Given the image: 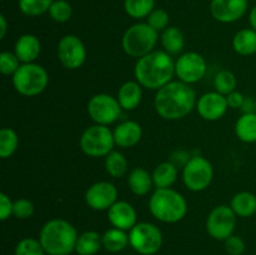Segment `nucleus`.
<instances>
[{
  "instance_id": "1",
  "label": "nucleus",
  "mask_w": 256,
  "mask_h": 255,
  "mask_svg": "<svg viewBox=\"0 0 256 255\" xmlns=\"http://www.w3.org/2000/svg\"><path fill=\"white\" fill-rule=\"evenodd\" d=\"M196 92L186 82H170L156 92L154 106L160 118L165 120H180L196 108Z\"/></svg>"
},
{
  "instance_id": "2",
  "label": "nucleus",
  "mask_w": 256,
  "mask_h": 255,
  "mask_svg": "<svg viewBox=\"0 0 256 255\" xmlns=\"http://www.w3.org/2000/svg\"><path fill=\"white\" fill-rule=\"evenodd\" d=\"M135 80L145 89L159 90L175 75V62L165 50H154L136 60L134 68Z\"/></svg>"
},
{
  "instance_id": "3",
  "label": "nucleus",
  "mask_w": 256,
  "mask_h": 255,
  "mask_svg": "<svg viewBox=\"0 0 256 255\" xmlns=\"http://www.w3.org/2000/svg\"><path fill=\"white\" fill-rule=\"evenodd\" d=\"M79 234L72 224L64 219H52L42 225L39 240L48 255H69L75 252Z\"/></svg>"
},
{
  "instance_id": "4",
  "label": "nucleus",
  "mask_w": 256,
  "mask_h": 255,
  "mask_svg": "<svg viewBox=\"0 0 256 255\" xmlns=\"http://www.w3.org/2000/svg\"><path fill=\"white\" fill-rule=\"evenodd\" d=\"M149 210L159 222L174 224L185 218L188 202L179 192L172 188H156L149 199Z\"/></svg>"
},
{
  "instance_id": "5",
  "label": "nucleus",
  "mask_w": 256,
  "mask_h": 255,
  "mask_svg": "<svg viewBox=\"0 0 256 255\" xmlns=\"http://www.w3.org/2000/svg\"><path fill=\"white\" fill-rule=\"evenodd\" d=\"M159 39V32L152 29L148 22H136L125 30L122 45L124 52L130 58H135L138 60L154 52Z\"/></svg>"
},
{
  "instance_id": "6",
  "label": "nucleus",
  "mask_w": 256,
  "mask_h": 255,
  "mask_svg": "<svg viewBox=\"0 0 256 255\" xmlns=\"http://www.w3.org/2000/svg\"><path fill=\"white\" fill-rule=\"evenodd\" d=\"M49 84L48 72L39 64H22L12 75V85L19 94L24 96H36L42 94Z\"/></svg>"
},
{
  "instance_id": "7",
  "label": "nucleus",
  "mask_w": 256,
  "mask_h": 255,
  "mask_svg": "<svg viewBox=\"0 0 256 255\" xmlns=\"http://www.w3.org/2000/svg\"><path fill=\"white\" fill-rule=\"evenodd\" d=\"M114 145V134L106 125H92L80 136V148L90 158L106 156L112 152Z\"/></svg>"
},
{
  "instance_id": "8",
  "label": "nucleus",
  "mask_w": 256,
  "mask_h": 255,
  "mask_svg": "<svg viewBox=\"0 0 256 255\" xmlns=\"http://www.w3.org/2000/svg\"><path fill=\"white\" fill-rule=\"evenodd\" d=\"M129 245L140 255H154L162 246V232L152 222H138L129 230Z\"/></svg>"
},
{
  "instance_id": "9",
  "label": "nucleus",
  "mask_w": 256,
  "mask_h": 255,
  "mask_svg": "<svg viewBox=\"0 0 256 255\" xmlns=\"http://www.w3.org/2000/svg\"><path fill=\"white\" fill-rule=\"evenodd\" d=\"M214 178L212 162L202 155H195L182 168V182L192 192H202L210 186Z\"/></svg>"
},
{
  "instance_id": "10",
  "label": "nucleus",
  "mask_w": 256,
  "mask_h": 255,
  "mask_svg": "<svg viewBox=\"0 0 256 255\" xmlns=\"http://www.w3.org/2000/svg\"><path fill=\"white\" fill-rule=\"evenodd\" d=\"M122 105L118 98L100 92L90 98L88 102V114L95 124L110 125L116 122L122 114Z\"/></svg>"
},
{
  "instance_id": "11",
  "label": "nucleus",
  "mask_w": 256,
  "mask_h": 255,
  "mask_svg": "<svg viewBox=\"0 0 256 255\" xmlns=\"http://www.w3.org/2000/svg\"><path fill=\"white\" fill-rule=\"evenodd\" d=\"M236 225V214L230 205H218L206 218V232L212 239L225 240L232 236Z\"/></svg>"
},
{
  "instance_id": "12",
  "label": "nucleus",
  "mask_w": 256,
  "mask_h": 255,
  "mask_svg": "<svg viewBox=\"0 0 256 255\" xmlns=\"http://www.w3.org/2000/svg\"><path fill=\"white\" fill-rule=\"evenodd\" d=\"M206 60L196 52H188L175 62V75L180 82L192 85L200 82L206 74Z\"/></svg>"
},
{
  "instance_id": "13",
  "label": "nucleus",
  "mask_w": 256,
  "mask_h": 255,
  "mask_svg": "<svg viewBox=\"0 0 256 255\" xmlns=\"http://www.w3.org/2000/svg\"><path fill=\"white\" fill-rule=\"evenodd\" d=\"M58 58L64 68L76 70L82 68L86 60V48L76 35H64L58 44Z\"/></svg>"
},
{
  "instance_id": "14",
  "label": "nucleus",
  "mask_w": 256,
  "mask_h": 255,
  "mask_svg": "<svg viewBox=\"0 0 256 255\" xmlns=\"http://www.w3.org/2000/svg\"><path fill=\"white\" fill-rule=\"evenodd\" d=\"M116 186L110 182H98L90 185L85 192V202L88 206L96 212L109 210L118 202Z\"/></svg>"
},
{
  "instance_id": "15",
  "label": "nucleus",
  "mask_w": 256,
  "mask_h": 255,
  "mask_svg": "<svg viewBox=\"0 0 256 255\" xmlns=\"http://www.w3.org/2000/svg\"><path fill=\"white\" fill-rule=\"evenodd\" d=\"M249 0H212L210 14L215 20L230 24L242 19L248 12Z\"/></svg>"
},
{
  "instance_id": "16",
  "label": "nucleus",
  "mask_w": 256,
  "mask_h": 255,
  "mask_svg": "<svg viewBox=\"0 0 256 255\" xmlns=\"http://www.w3.org/2000/svg\"><path fill=\"white\" fill-rule=\"evenodd\" d=\"M229 105L226 96L218 92H205L196 102V110L202 119L208 122H216L226 114Z\"/></svg>"
},
{
  "instance_id": "17",
  "label": "nucleus",
  "mask_w": 256,
  "mask_h": 255,
  "mask_svg": "<svg viewBox=\"0 0 256 255\" xmlns=\"http://www.w3.org/2000/svg\"><path fill=\"white\" fill-rule=\"evenodd\" d=\"M136 210L130 202L124 200H118L109 210H108V219L114 228L128 232L132 230L136 222Z\"/></svg>"
},
{
  "instance_id": "18",
  "label": "nucleus",
  "mask_w": 256,
  "mask_h": 255,
  "mask_svg": "<svg viewBox=\"0 0 256 255\" xmlns=\"http://www.w3.org/2000/svg\"><path fill=\"white\" fill-rule=\"evenodd\" d=\"M112 134L115 145L120 148H132L142 140V129L138 122L125 120L112 130Z\"/></svg>"
},
{
  "instance_id": "19",
  "label": "nucleus",
  "mask_w": 256,
  "mask_h": 255,
  "mask_svg": "<svg viewBox=\"0 0 256 255\" xmlns=\"http://www.w3.org/2000/svg\"><path fill=\"white\" fill-rule=\"evenodd\" d=\"M14 52L22 64L34 62L42 52V42L35 35L24 34L15 42Z\"/></svg>"
},
{
  "instance_id": "20",
  "label": "nucleus",
  "mask_w": 256,
  "mask_h": 255,
  "mask_svg": "<svg viewBox=\"0 0 256 255\" xmlns=\"http://www.w3.org/2000/svg\"><path fill=\"white\" fill-rule=\"evenodd\" d=\"M118 100L124 110H134L142 99V86L136 80L125 82L118 92Z\"/></svg>"
},
{
  "instance_id": "21",
  "label": "nucleus",
  "mask_w": 256,
  "mask_h": 255,
  "mask_svg": "<svg viewBox=\"0 0 256 255\" xmlns=\"http://www.w3.org/2000/svg\"><path fill=\"white\" fill-rule=\"evenodd\" d=\"M128 185L132 194L138 196H144L152 192L154 186V180H152V175L146 169L138 166L129 172Z\"/></svg>"
},
{
  "instance_id": "22",
  "label": "nucleus",
  "mask_w": 256,
  "mask_h": 255,
  "mask_svg": "<svg viewBox=\"0 0 256 255\" xmlns=\"http://www.w3.org/2000/svg\"><path fill=\"white\" fill-rule=\"evenodd\" d=\"M232 48L242 56H249L256 52V30L252 28L242 29L232 38Z\"/></svg>"
},
{
  "instance_id": "23",
  "label": "nucleus",
  "mask_w": 256,
  "mask_h": 255,
  "mask_svg": "<svg viewBox=\"0 0 256 255\" xmlns=\"http://www.w3.org/2000/svg\"><path fill=\"white\" fill-rule=\"evenodd\" d=\"M230 206L236 216L250 218L256 212V195L250 192H240L232 196Z\"/></svg>"
},
{
  "instance_id": "24",
  "label": "nucleus",
  "mask_w": 256,
  "mask_h": 255,
  "mask_svg": "<svg viewBox=\"0 0 256 255\" xmlns=\"http://www.w3.org/2000/svg\"><path fill=\"white\" fill-rule=\"evenodd\" d=\"M102 248V240L99 232L86 230L78 236L75 252L79 255H95Z\"/></svg>"
},
{
  "instance_id": "25",
  "label": "nucleus",
  "mask_w": 256,
  "mask_h": 255,
  "mask_svg": "<svg viewBox=\"0 0 256 255\" xmlns=\"http://www.w3.org/2000/svg\"><path fill=\"white\" fill-rule=\"evenodd\" d=\"M160 42L165 52L170 55H178L182 52L185 38L182 30L176 26H169L160 35Z\"/></svg>"
},
{
  "instance_id": "26",
  "label": "nucleus",
  "mask_w": 256,
  "mask_h": 255,
  "mask_svg": "<svg viewBox=\"0 0 256 255\" xmlns=\"http://www.w3.org/2000/svg\"><path fill=\"white\" fill-rule=\"evenodd\" d=\"M152 175L155 188H172L176 182L179 170L172 162H164L155 168Z\"/></svg>"
},
{
  "instance_id": "27",
  "label": "nucleus",
  "mask_w": 256,
  "mask_h": 255,
  "mask_svg": "<svg viewBox=\"0 0 256 255\" xmlns=\"http://www.w3.org/2000/svg\"><path fill=\"white\" fill-rule=\"evenodd\" d=\"M235 134L242 142L252 144L256 142V112H246L238 119Z\"/></svg>"
},
{
  "instance_id": "28",
  "label": "nucleus",
  "mask_w": 256,
  "mask_h": 255,
  "mask_svg": "<svg viewBox=\"0 0 256 255\" xmlns=\"http://www.w3.org/2000/svg\"><path fill=\"white\" fill-rule=\"evenodd\" d=\"M102 248L109 252H119L129 245V234L125 230L112 226L102 235Z\"/></svg>"
},
{
  "instance_id": "29",
  "label": "nucleus",
  "mask_w": 256,
  "mask_h": 255,
  "mask_svg": "<svg viewBox=\"0 0 256 255\" xmlns=\"http://www.w3.org/2000/svg\"><path fill=\"white\" fill-rule=\"evenodd\" d=\"M128 168H129V164H128L126 158L120 152L112 150L110 154L105 156V170L112 178L119 179L124 176L128 172Z\"/></svg>"
},
{
  "instance_id": "30",
  "label": "nucleus",
  "mask_w": 256,
  "mask_h": 255,
  "mask_svg": "<svg viewBox=\"0 0 256 255\" xmlns=\"http://www.w3.org/2000/svg\"><path fill=\"white\" fill-rule=\"evenodd\" d=\"M155 9V0H124V10L132 19H146Z\"/></svg>"
},
{
  "instance_id": "31",
  "label": "nucleus",
  "mask_w": 256,
  "mask_h": 255,
  "mask_svg": "<svg viewBox=\"0 0 256 255\" xmlns=\"http://www.w3.org/2000/svg\"><path fill=\"white\" fill-rule=\"evenodd\" d=\"M19 146V136L12 128H2L0 130V156L8 159L16 152Z\"/></svg>"
},
{
  "instance_id": "32",
  "label": "nucleus",
  "mask_w": 256,
  "mask_h": 255,
  "mask_svg": "<svg viewBox=\"0 0 256 255\" xmlns=\"http://www.w3.org/2000/svg\"><path fill=\"white\" fill-rule=\"evenodd\" d=\"M54 0H19L18 6L25 16L35 18L49 12Z\"/></svg>"
},
{
  "instance_id": "33",
  "label": "nucleus",
  "mask_w": 256,
  "mask_h": 255,
  "mask_svg": "<svg viewBox=\"0 0 256 255\" xmlns=\"http://www.w3.org/2000/svg\"><path fill=\"white\" fill-rule=\"evenodd\" d=\"M236 76L230 70H220L214 79L215 92H220L222 95H229L230 92H235L236 89Z\"/></svg>"
},
{
  "instance_id": "34",
  "label": "nucleus",
  "mask_w": 256,
  "mask_h": 255,
  "mask_svg": "<svg viewBox=\"0 0 256 255\" xmlns=\"http://www.w3.org/2000/svg\"><path fill=\"white\" fill-rule=\"evenodd\" d=\"M48 14L54 22L62 24V22H69L72 18V6L68 0H54Z\"/></svg>"
},
{
  "instance_id": "35",
  "label": "nucleus",
  "mask_w": 256,
  "mask_h": 255,
  "mask_svg": "<svg viewBox=\"0 0 256 255\" xmlns=\"http://www.w3.org/2000/svg\"><path fill=\"white\" fill-rule=\"evenodd\" d=\"M14 255H46L40 240L34 238H24L15 246Z\"/></svg>"
},
{
  "instance_id": "36",
  "label": "nucleus",
  "mask_w": 256,
  "mask_h": 255,
  "mask_svg": "<svg viewBox=\"0 0 256 255\" xmlns=\"http://www.w3.org/2000/svg\"><path fill=\"white\" fill-rule=\"evenodd\" d=\"M146 22L158 32H162L166 28L170 26V15L168 14L166 10L155 8L146 18Z\"/></svg>"
},
{
  "instance_id": "37",
  "label": "nucleus",
  "mask_w": 256,
  "mask_h": 255,
  "mask_svg": "<svg viewBox=\"0 0 256 255\" xmlns=\"http://www.w3.org/2000/svg\"><path fill=\"white\" fill-rule=\"evenodd\" d=\"M19 58L15 55V52H2L0 54V72L4 75H14L20 68Z\"/></svg>"
},
{
  "instance_id": "38",
  "label": "nucleus",
  "mask_w": 256,
  "mask_h": 255,
  "mask_svg": "<svg viewBox=\"0 0 256 255\" xmlns=\"http://www.w3.org/2000/svg\"><path fill=\"white\" fill-rule=\"evenodd\" d=\"M34 204L29 199L20 198L15 200L14 208H12V215L18 219H29L34 214Z\"/></svg>"
},
{
  "instance_id": "39",
  "label": "nucleus",
  "mask_w": 256,
  "mask_h": 255,
  "mask_svg": "<svg viewBox=\"0 0 256 255\" xmlns=\"http://www.w3.org/2000/svg\"><path fill=\"white\" fill-rule=\"evenodd\" d=\"M224 246L229 255H242L245 252V242L242 238L234 234L225 240Z\"/></svg>"
},
{
  "instance_id": "40",
  "label": "nucleus",
  "mask_w": 256,
  "mask_h": 255,
  "mask_svg": "<svg viewBox=\"0 0 256 255\" xmlns=\"http://www.w3.org/2000/svg\"><path fill=\"white\" fill-rule=\"evenodd\" d=\"M12 208H14V202H12L9 196L5 192L0 194V220L5 222L12 215Z\"/></svg>"
},
{
  "instance_id": "41",
  "label": "nucleus",
  "mask_w": 256,
  "mask_h": 255,
  "mask_svg": "<svg viewBox=\"0 0 256 255\" xmlns=\"http://www.w3.org/2000/svg\"><path fill=\"white\" fill-rule=\"evenodd\" d=\"M226 100L229 108H232V109H239V108H242V104H244L245 96L240 92H236V90H235V92L226 95Z\"/></svg>"
},
{
  "instance_id": "42",
  "label": "nucleus",
  "mask_w": 256,
  "mask_h": 255,
  "mask_svg": "<svg viewBox=\"0 0 256 255\" xmlns=\"http://www.w3.org/2000/svg\"><path fill=\"white\" fill-rule=\"evenodd\" d=\"M242 112H244V114H246V112H255V109H256V100H252L250 98H245V102L244 104H242Z\"/></svg>"
},
{
  "instance_id": "43",
  "label": "nucleus",
  "mask_w": 256,
  "mask_h": 255,
  "mask_svg": "<svg viewBox=\"0 0 256 255\" xmlns=\"http://www.w3.org/2000/svg\"><path fill=\"white\" fill-rule=\"evenodd\" d=\"M8 32V22L4 14L0 15V39H4Z\"/></svg>"
},
{
  "instance_id": "44",
  "label": "nucleus",
  "mask_w": 256,
  "mask_h": 255,
  "mask_svg": "<svg viewBox=\"0 0 256 255\" xmlns=\"http://www.w3.org/2000/svg\"><path fill=\"white\" fill-rule=\"evenodd\" d=\"M249 22H250V26H252L254 30H256V5L255 6H252V10H250Z\"/></svg>"
},
{
  "instance_id": "45",
  "label": "nucleus",
  "mask_w": 256,
  "mask_h": 255,
  "mask_svg": "<svg viewBox=\"0 0 256 255\" xmlns=\"http://www.w3.org/2000/svg\"><path fill=\"white\" fill-rule=\"evenodd\" d=\"M255 112H256V109H255Z\"/></svg>"
}]
</instances>
